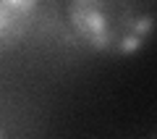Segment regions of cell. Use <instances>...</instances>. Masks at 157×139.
I'll return each mask as SVG.
<instances>
[{
	"mask_svg": "<svg viewBox=\"0 0 157 139\" xmlns=\"http://www.w3.org/2000/svg\"><path fill=\"white\" fill-rule=\"evenodd\" d=\"M0 139H11V134L6 131V126H3V123H0Z\"/></svg>",
	"mask_w": 157,
	"mask_h": 139,
	"instance_id": "3957f363",
	"label": "cell"
},
{
	"mask_svg": "<svg viewBox=\"0 0 157 139\" xmlns=\"http://www.w3.org/2000/svg\"><path fill=\"white\" fill-rule=\"evenodd\" d=\"M66 18L84 47L110 58L144 50L157 34V3L73 0L66 6Z\"/></svg>",
	"mask_w": 157,
	"mask_h": 139,
	"instance_id": "6da1fadb",
	"label": "cell"
},
{
	"mask_svg": "<svg viewBox=\"0 0 157 139\" xmlns=\"http://www.w3.org/2000/svg\"><path fill=\"white\" fill-rule=\"evenodd\" d=\"M39 6L34 0H0V47L18 42L34 26Z\"/></svg>",
	"mask_w": 157,
	"mask_h": 139,
	"instance_id": "7a4b0ae2",
	"label": "cell"
}]
</instances>
